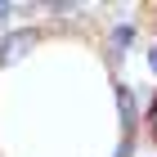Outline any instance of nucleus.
<instances>
[{
	"instance_id": "1",
	"label": "nucleus",
	"mask_w": 157,
	"mask_h": 157,
	"mask_svg": "<svg viewBox=\"0 0 157 157\" xmlns=\"http://www.w3.org/2000/svg\"><path fill=\"white\" fill-rule=\"evenodd\" d=\"M32 45H36V32H32V27H27V32H9V36L0 40V67L18 63V59H23Z\"/></svg>"
},
{
	"instance_id": "2",
	"label": "nucleus",
	"mask_w": 157,
	"mask_h": 157,
	"mask_svg": "<svg viewBox=\"0 0 157 157\" xmlns=\"http://www.w3.org/2000/svg\"><path fill=\"white\" fill-rule=\"evenodd\" d=\"M121 117H126V121L135 117V99H130V90H121Z\"/></svg>"
},
{
	"instance_id": "3",
	"label": "nucleus",
	"mask_w": 157,
	"mask_h": 157,
	"mask_svg": "<svg viewBox=\"0 0 157 157\" xmlns=\"http://www.w3.org/2000/svg\"><path fill=\"white\" fill-rule=\"evenodd\" d=\"M9 13H13V5H5V0H0V27L9 23Z\"/></svg>"
},
{
	"instance_id": "4",
	"label": "nucleus",
	"mask_w": 157,
	"mask_h": 157,
	"mask_svg": "<svg viewBox=\"0 0 157 157\" xmlns=\"http://www.w3.org/2000/svg\"><path fill=\"white\" fill-rule=\"evenodd\" d=\"M148 63H153V72H157V49H148Z\"/></svg>"
}]
</instances>
